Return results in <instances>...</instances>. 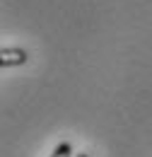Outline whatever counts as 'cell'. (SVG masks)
I'll return each mask as SVG.
<instances>
[{
	"instance_id": "3",
	"label": "cell",
	"mask_w": 152,
	"mask_h": 157,
	"mask_svg": "<svg viewBox=\"0 0 152 157\" xmlns=\"http://www.w3.org/2000/svg\"><path fill=\"white\" fill-rule=\"evenodd\" d=\"M77 157H89V155H85V152H82V155H77Z\"/></svg>"
},
{
	"instance_id": "2",
	"label": "cell",
	"mask_w": 152,
	"mask_h": 157,
	"mask_svg": "<svg viewBox=\"0 0 152 157\" xmlns=\"http://www.w3.org/2000/svg\"><path fill=\"white\" fill-rule=\"evenodd\" d=\"M70 155H73V145H70L68 140H65V143H60L56 150L51 152V157H70Z\"/></svg>"
},
{
	"instance_id": "1",
	"label": "cell",
	"mask_w": 152,
	"mask_h": 157,
	"mask_svg": "<svg viewBox=\"0 0 152 157\" xmlns=\"http://www.w3.org/2000/svg\"><path fill=\"white\" fill-rule=\"evenodd\" d=\"M27 58H29V53H27L24 48H15V46H10V48H2V51H0V65H2V68L24 65Z\"/></svg>"
}]
</instances>
